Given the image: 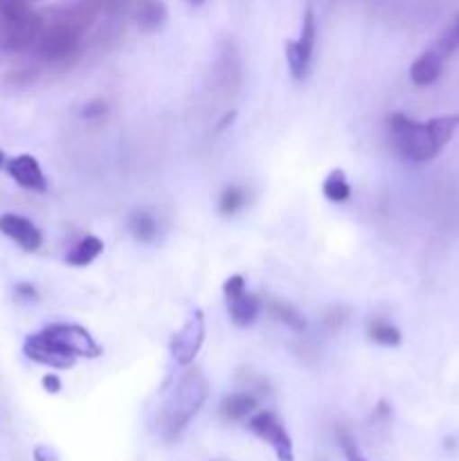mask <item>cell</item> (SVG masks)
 I'll list each match as a JSON object with an SVG mask.
<instances>
[{"label":"cell","instance_id":"6da1fadb","mask_svg":"<svg viewBox=\"0 0 459 461\" xmlns=\"http://www.w3.org/2000/svg\"><path fill=\"white\" fill-rule=\"evenodd\" d=\"M459 129V115H439L418 122L403 113L387 117V133L394 151L403 160L423 165L439 156Z\"/></svg>","mask_w":459,"mask_h":461},{"label":"cell","instance_id":"7a4b0ae2","mask_svg":"<svg viewBox=\"0 0 459 461\" xmlns=\"http://www.w3.org/2000/svg\"><path fill=\"white\" fill-rule=\"evenodd\" d=\"M210 396V381L201 369H189L174 385L156 414V435L165 444H174L196 419Z\"/></svg>","mask_w":459,"mask_h":461},{"label":"cell","instance_id":"3957f363","mask_svg":"<svg viewBox=\"0 0 459 461\" xmlns=\"http://www.w3.org/2000/svg\"><path fill=\"white\" fill-rule=\"evenodd\" d=\"M86 27L76 21L75 14L70 9L61 14H54L52 18H45L43 30H40L39 41H36L34 50L39 59L48 63H61L75 57L76 50L81 45V34Z\"/></svg>","mask_w":459,"mask_h":461},{"label":"cell","instance_id":"277c9868","mask_svg":"<svg viewBox=\"0 0 459 461\" xmlns=\"http://www.w3.org/2000/svg\"><path fill=\"white\" fill-rule=\"evenodd\" d=\"M315 41H318V18H315L313 5H306L304 16H302V32L297 39L286 41L284 52H286L288 70L295 81H302L309 77L310 61H313Z\"/></svg>","mask_w":459,"mask_h":461},{"label":"cell","instance_id":"5b68a950","mask_svg":"<svg viewBox=\"0 0 459 461\" xmlns=\"http://www.w3.org/2000/svg\"><path fill=\"white\" fill-rule=\"evenodd\" d=\"M45 16L36 12H27L16 18H0V45L7 52H25L39 41L43 30Z\"/></svg>","mask_w":459,"mask_h":461},{"label":"cell","instance_id":"8992f818","mask_svg":"<svg viewBox=\"0 0 459 461\" xmlns=\"http://www.w3.org/2000/svg\"><path fill=\"white\" fill-rule=\"evenodd\" d=\"M246 426L252 435L259 437L261 441H266L273 448V453L277 455V461H295L292 439L277 414L270 412V410H261V412H255L248 419Z\"/></svg>","mask_w":459,"mask_h":461},{"label":"cell","instance_id":"52a82bcc","mask_svg":"<svg viewBox=\"0 0 459 461\" xmlns=\"http://www.w3.org/2000/svg\"><path fill=\"white\" fill-rule=\"evenodd\" d=\"M205 313L201 309H194L189 313L187 322L180 327V331L171 338L169 345V356L174 360V365L178 367H189L194 363V358L198 356V351L205 345Z\"/></svg>","mask_w":459,"mask_h":461},{"label":"cell","instance_id":"ba28073f","mask_svg":"<svg viewBox=\"0 0 459 461\" xmlns=\"http://www.w3.org/2000/svg\"><path fill=\"white\" fill-rule=\"evenodd\" d=\"M223 297L228 306V315L234 327L248 329L256 322L261 313V302L252 293H248L246 279L241 275H232L223 282Z\"/></svg>","mask_w":459,"mask_h":461},{"label":"cell","instance_id":"9c48e42d","mask_svg":"<svg viewBox=\"0 0 459 461\" xmlns=\"http://www.w3.org/2000/svg\"><path fill=\"white\" fill-rule=\"evenodd\" d=\"M52 340H57L63 349L70 351L75 358H99L102 356V345L93 338V333L88 329H84L81 324L72 322H57L48 324L43 329Z\"/></svg>","mask_w":459,"mask_h":461},{"label":"cell","instance_id":"30bf717a","mask_svg":"<svg viewBox=\"0 0 459 461\" xmlns=\"http://www.w3.org/2000/svg\"><path fill=\"white\" fill-rule=\"evenodd\" d=\"M22 354L32 363H39L50 369H70L75 367L76 360L70 351L63 349L57 340H52L43 329L39 333H32V336L25 338V342H22Z\"/></svg>","mask_w":459,"mask_h":461},{"label":"cell","instance_id":"8fae6325","mask_svg":"<svg viewBox=\"0 0 459 461\" xmlns=\"http://www.w3.org/2000/svg\"><path fill=\"white\" fill-rule=\"evenodd\" d=\"M0 232L12 239L25 252H36L43 246V234L30 219L18 214H0Z\"/></svg>","mask_w":459,"mask_h":461},{"label":"cell","instance_id":"7c38bea8","mask_svg":"<svg viewBox=\"0 0 459 461\" xmlns=\"http://www.w3.org/2000/svg\"><path fill=\"white\" fill-rule=\"evenodd\" d=\"M7 171L14 178V183L21 185L22 189H30V192L36 194H43L48 189L43 169H40L39 160L30 156V153H21V156L7 160Z\"/></svg>","mask_w":459,"mask_h":461},{"label":"cell","instance_id":"4fadbf2b","mask_svg":"<svg viewBox=\"0 0 459 461\" xmlns=\"http://www.w3.org/2000/svg\"><path fill=\"white\" fill-rule=\"evenodd\" d=\"M446 59L435 48H426L410 66V79L414 86H432L441 77Z\"/></svg>","mask_w":459,"mask_h":461},{"label":"cell","instance_id":"5bb4252c","mask_svg":"<svg viewBox=\"0 0 459 461\" xmlns=\"http://www.w3.org/2000/svg\"><path fill=\"white\" fill-rule=\"evenodd\" d=\"M135 23L142 32L151 34L166 23V5L162 0H135Z\"/></svg>","mask_w":459,"mask_h":461},{"label":"cell","instance_id":"9a60e30c","mask_svg":"<svg viewBox=\"0 0 459 461\" xmlns=\"http://www.w3.org/2000/svg\"><path fill=\"white\" fill-rule=\"evenodd\" d=\"M259 408V401L250 392H234V394L225 396L223 403H220V414L228 421H246L255 414V410Z\"/></svg>","mask_w":459,"mask_h":461},{"label":"cell","instance_id":"2e32d148","mask_svg":"<svg viewBox=\"0 0 459 461\" xmlns=\"http://www.w3.org/2000/svg\"><path fill=\"white\" fill-rule=\"evenodd\" d=\"M102 252H104L102 239L88 234V237L79 239V241L70 248V252L66 255V264L75 266V268H84V266L93 264Z\"/></svg>","mask_w":459,"mask_h":461},{"label":"cell","instance_id":"e0dca14e","mask_svg":"<svg viewBox=\"0 0 459 461\" xmlns=\"http://www.w3.org/2000/svg\"><path fill=\"white\" fill-rule=\"evenodd\" d=\"M126 228H129L130 237L140 243L153 241L158 234L156 219H153L151 212L147 210H135L133 214H129V219H126Z\"/></svg>","mask_w":459,"mask_h":461},{"label":"cell","instance_id":"ac0fdd59","mask_svg":"<svg viewBox=\"0 0 459 461\" xmlns=\"http://www.w3.org/2000/svg\"><path fill=\"white\" fill-rule=\"evenodd\" d=\"M322 194H324V198H327V201H331V203L349 201L351 185H349V180H346L345 171H342V169H333L331 174H328L327 178H324Z\"/></svg>","mask_w":459,"mask_h":461},{"label":"cell","instance_id":"d6986e66","mask_svg":"<svg viewBox=\"0 0 459 461\" xmlns=\"http://www.w3.org/2000/svg\"><path fill=\"white\" fill-rule=\"evenodd\" d=\"M270 313L274 315V320H279L282 324H286L291 331H295V333L306 331L304 315H302L295 306L288 304V302H270Z\"/></svg>","mask_w":459,"mask_h":461},{"label":"cell","instance_id":"ffe728a7","mask_svg":"<svg viewBox=\"0 0 459 461\" xmlns=\"http://www.w3.org/2000/svg\"><path fill=\"white\" fill-rule=\"evenodd\" d=\"M248 203V189L238 185H228L219 196V212L223 216H234L241 212Z\"/></svg>","mask_w":459,"mask_h":461},{"label":"cell","instance_id":"44dd1931","mask_svg":"<svg viewBox=\"0 0 459 461\" xmlns=\"http://www.w3.org/2000/svg\"><path fill=\"white\" fill-rule=\"evenodd\" d=\"M367 333L369 340L381 347H399L403 342V336H400L399 329L394 324L385 322V320H374V322H369Z\"/></svg>","mask_w":459,"mask_h":461},{"label":"cell","instance_id":"7402d4cb","mask_svg":"<svg viewBox=\"0 0 459 461\" xmlns=\"http://www.w3.org/2000/svg\"><path fill=\"white\" fill-rule=\"evenodd\" d=\"M432 48H435L444 59L453 57L454 52H459V14L444 27V32L436 36Z\"/></svg>","mask_w":459,"mask_h":461},{"label":"cell","instance_id":"603a6c76","mask_svg":"<svg viewBox=\"0 0 459 461\" xmlns=\"http://www.w3.org/2000/svg\"><path fill=\"white\" fill-rule=\"evenodd\" d=\"M338 444H340V450H342V455H345L346 461H369L363 455V450H360L356 437L351 435L346 428H338Z\"/></svg>","mask_w":459,"mask_h":461},{"label":"cell","instance_id":"cb8c5ba5","mask_svg":"<svg viewBox=\"0 0 459 461\" xmlns=\"http://www.w3.org/2000/svg\"><path fill=\"white\" fill-rule=\"evenodd\" d=\"M108 106L106 102H102V99H94V102H88L84 108L79 111V117H84V120H99V117L106 115Z\"/></svg>","mask_w":459,"mask_h":461},{"label":"cell","instance_id":"d4e9b609","mask_svg":"<svg viewBox=\"0 0 459 461\" xmlns=\"http://www.w3.org/2000/svg\"><path fill=\"white\" fill-rule=\"evenodd\" d=\"M40 383H43L45 392H50V394H58V392H61V378H58L57 374H45Z\"/></svg>","mask_w":459,"mask_h":461},{"label":"cell","instance_id":"484cf974","mask_svg":"<svg viewBox=\"0 0 459 461\" xmlns=\"http://www.w3.org/2000/svg\"><path fill=\"white\" fill-rule=\"evenodd\" d=\"M34 461H57V455H54L48 446H36Z\"/></svg>","mask_w":459,"mask_h":461},{"label":"cell","instance_id":"4316f807","mask_svg":"<svg viewBox=\"0 0 459 461\" xmlns=\"http://www.w3.org/2000/svg\"><path fill=\"white\" fill-rule=\"evenodd\" d=\"M16 293L21 297H25V300H36V297H39V295H36V288L32 286V284H18Z\"/></svg>","mask_w":459,"mask_h":461},{"label":"cell","instance_id":"83f0119b","mask_svg":"<svg viewBox=\"0 0 459 461\" xmlns=\"http://www.w3.org/2000/svg\"><path fill=\"white\" fill-rule=\"evenodd\" d=\"M234 115H237V113H228V115H225L223 117V120H220V124L219 126H216V131H220V129H225V126H228L230 124V122H232L234 120Z\"/></svg>","mask_w":459,"mask_h":461},{"label":"cell","instance_id":"f1b7e54d","mask_svg":"<svg viewBox=\"0 0 459 461\" xmlns=\"http://www.w3.org/2000/svg\"><path fill=\"white\" fill-rule=\"evenodd\" d=\"M207 0H187V5H192V7H202Z\"/></svg>","mask_w":459,"mask_h":461},{"label":"cell","instance_id":"f546056e","mask_svg":"<svg viewBox=\"0 0 459 461\" xmlns=\"http://www.w3.org/2000/svg\"><path fill=\"white\" fill-rule=\"evenodd\" d=\"M3 165H4V153L0 151V167H3Z\"/></svg>","mask_w":459,"mask_h":461},{"label":"cell","instance_id":"4dcf8cb0","mask_svg":"<svg viewBox=\"0 0 459 461\" xmlns=\"http://www.w3.org/2000/svg\"><path fill=\"white\" fill-rule=\"evenodd\" d=\"M214 461H225V459H214Z\"/></svg>","mask_w":459,"mask_h":461}]
</instances>
